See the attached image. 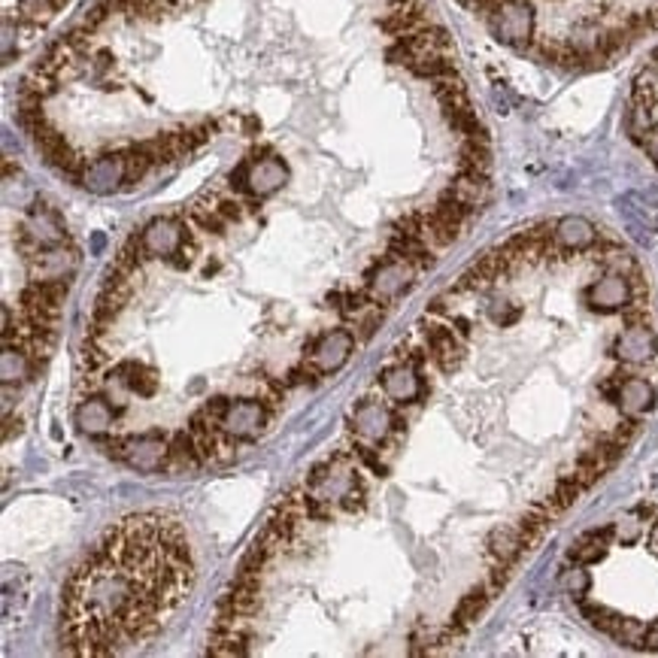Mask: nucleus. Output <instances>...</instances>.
I'll return each mask as SVG.
<instances>
[{
  "label": "nucleus",
  "instance_id": "1",
  "mask_svg": "<svg viewBox=\"0 0 658 658\" xmlns=\"http://www.w3.org/2000/svg\"><path fill=\"white\" fill-rule=\"evenodd\" d=\"M195 564L182 525L167 512L128 516L106 531L61 592V622L112 631L121 649L143 644L188 595Z\"/></svg>",
  "mask_w": 658,
  "mask_h": 658
},
{
  "label": "nucleus",
  "instance_id": "2",
  "mask_svg": "<svg viewBox=\"0 0 658 658\" xmlns=\"http://www.w3.org/2000/svg\"><path fill=\"white\" fill-rule=\"evenodd\" d=\"M495 37L512 49H528L534 37V6L531 0H497L495 10L486 15Z\"/></svg>",
  "mask_w": 658,
  "mask_h": 658
},
{
  "label": "nucleus",
  "instance_id": "3",
  "mask_svg": "<svg viewBox=\"0 0 658 658\" xmlns=\"http://www.w3.org/2000/svg\"><path fill=\"white\" fill-rule=\"evenodd\" d=\"M358 479L362 477H358L355 468H349L346 464V455H337V458H331V462H322V464L312 468L304 492H307L310 497H316V501L340 504Z\"/></svg>",
  "mask_w": 658,
  "mask_h": 658
},
{
  "label": "nucleus",
  "instance_id": "4",
  "mask_svg": "<svg viewBox=\"0 0 658 658\" xmlns=\"http://www.w3.org/2000/svg\"><path fill=\"white\" fill-rule=\"evenodd\" d=\"M64 240H67V231H64V225H61L58 212L49 210L46 204H34L25 225L19 228V249L25 252V258L37 249L61 246Z\"/></svg>",
  "mask_w": 658,
  "mask_h": 658
},
{
  "label": "nucleus",
  "instance_id": "5",
  "mask_svg": "<svg viewBox=\"0 0 658 658\" xmlns=\"http://www.w3.org/2000/svg\"><path fill=\"white\" fill-rule=\"evenodd\" d=\"M416 273L419 271L410 262L386 255L377 267H371V273H367V292H371V297L377 304H388V301H395L397 295L407 292L412 286V279H416Z\"/></svg>",
  "mask_w": 658,
  "mask_h": 658
},
{
  "label": "nucleus",
  "instance_id": "6",
  "mask_svg": "<svg viewBox=\"0 0 658 658\" xmlns=\"http://www.w3.org/2000/svg\"><path fill=\"white\" fill-rule=\"evenodd\" d=\"M171 458V440L158 431L149 434H131V437H121V462L128 468L140 473H155L162 471Z\"/></svg>",
  "mask_w": 658,
  "mask_h": 658
},
{
  "label": "nucleus",
  "instance_id": "7",
  "mask_svg": "<svg viewBox=\"0 0 658 658\" xmlns=\"http://www.w3.org/2000/svg\"><path fill=\"white\" fill-rule=\"evenodd\" d=\"M25 262L30 282H67L79 271V255L73 249H64V243L30 252Z\"/></svg>",
  "mask_w": 658,
  "mask_h": 658
},
{
  "label": "nucleus",
  "instance_id": "8",
  "mask_svg": "<svg viewBox=\"0 0 658 658\" xmlns=\"http://www.w3.org/2000/svg\"><path fill=\"white\" fill-rule=\"evenodd\" d=\"M82 188H88L91 195H112V191L128 186V162L125 152H106V155L95 158L86 164L79 179Z\"/></svg>",
  "mask_w": 658,
  "mask_h": 658
},
{
  "label": "nucleus",
  "instance_id": "9",
  "mask_svg": "<svg viewBox=\"0 0 658 658\" xmlns=\"http://www.w3.org/2000/svg\"><path fill=\"white\" fill-rule=\"evenodd\" d=\"M267 425V407L264 401H228L225 412L219 416V428L231 440H249L262 434Z\"/></svg>",
  "mask_w": 658,
  "mask_h": 658
},
{
  "label": "nucleus",
  "instance_id": "10",
  "mask_svg": "<svg viewBox=\"0 0 658 658\" xmlns=\"http://www.w3.org/2000/svg\"><path fill=\"white\" fill-rule=\"evenodd\" d=\"M288 179V167L279 155H273L271 149L252 152L249 155V179H246V195L252 197H271L273 191H279Z\"/></svg>",
  "mask_w": 658,
  "mask_h": 658
},
{
  "label": "nucleus",
  "instance_id": "11",
  "mask_svg": "<svg viewBox=\"0 0 658 658\" xmlns=\"http://www.w3.org/2000/svg\"><path fill=\"white\" fill-rule=\"evenodd\" d=\"M583 613H586L588 622H592L598 631L607 634V637H613L625 646H644L646 629L640 622H634V619L616 613V610H610V607H601V604H586Z\"/></svg>",
  "mask_w": 658,
  "mask_h": 658
},
{
  "label": "nucleus",
  "instance_id": "12",
  "mask_svg": "<svg viewBox=\"0 0 658 658\" xmlns=\"http://www.w3.org/2000/svg\"><path fill=\"white\" fill-rule=\"evenodd\" d=\"M395 422H397L395 412L388 410L386 404L371 401V397L358 401L355 410H352V431L362 440H371V443L388 440V434H395Z\"/></svg>",
  "mask_w": 658,
  "mask_h": 658
},
{
  "label": "nucleus",
  "instance_id": "13",
  "mask_svg": "<svg viewBox=\"0 0 658 658\" xmlns=\"http://www.w3.org/2000/svg\"><path fill=\"white\" fill-rule=\"evenodd\" d=\"M186 237H188V231L179 219L158 216L140 231V243H143V249H146L149 258H171L173 252L186 243Z\"/></svg>",
  "mask_w": 658,
  "mask_h": 658
},
{
  "label": "nucleus",
  "instance_id": "14",
  "mask_svg": "<svg viewBox=\"0 0 658 658\" xmlns=\"http://www.w3.org/2000/svg\"><path fill=\"white\" fill-rule=\"evenodd\" d=\"M352 349H355V337H352L346 328H334L319 337L310 349V362L316 364V371H322L325 377L328 373H337L343 364L349 362Z\"/></svg>",
  "mask_w": 658,
  "mask_h": 658
},
{
  "label": "nucleus",
  "instance_id": "15",
  "mask_svg": "<svg viewBox=\"0 0 658 658\" xmlns=\"http://www.w3.org/2000/svg\"><path fill=\"white\" fill-rule=\"evenodd\" d=\"M428 337V352H431L434 364L440 367L443 373L458 371V364L464 362V337L455 331L453 325H428L425 328Z\"/></svg>",
  "mask_w": 658,
  "mask_h": 658
},
{
  "label": "nucleus",
  "instance_id": "16",
  "mask_svg": "<svg viewBox=\"0 0 658 658\" xmlns=\"http://www.w3.org/2000/svg\"><path fill=\"white\" fill-rule=\"evenodd\" d=\"M64 297H67V282H28L19 295V310L34 312V316L58 319Z\"/></svg>",
  "mask_w": 658,
  "mask_h": 658
},
{
  "label": "nucleus",
  "instance_id": "17",
  "mask_svg": "<svg viewBox=\"0 0 658 658\" xmlns=\"http://www.w3.org/2000/svg\"><path fill=\"white\" fill-rule=\"evenodd\" d=\"M379 382H382V392H386V397L395 404H412V401H419V395H422V377H419L416 364H410V362L386 367Z\"/></svg>",
  "mask_w": 658,
  "mask_h": 658
},
{
  "label": "nucleus",
  "instance_id": "18",
  "mask_svg": "<svg viewBox=\"0 0 658 658\" xmlns=\"http://www.w3.org/2000/svg\"><path fill=\"white\" fill-rule=\"evenodd\" d=\"M586 301L601 312H616L631 304V279L619 277V273H607L598 282H592L586 292Z\"/></svg>",
  "mask_w": 658,
  "mask_h": 658
},
{
  "label": "nucleus",
  "instance_id": "19",
  "mask_svg": "<svg viewBox=\"0 0 658 658\" xmlns=\"http://www.w3.org/2000/svg\"><path fill=\"white\" fill-rule=\"evenodd\" d=\"M525 537L522 531H519V525H497L488 531V540H486V553L492 558V564H516L519 555L525 553Z\"/></svg>",
  "mask_w": 658,
  "mask_h": 658
},
{
  "label": "nucleus",
  "instance_id": "20",
  "mask_svg": "<svg viewBox=\"0 0 658 658\" xmlns=\"http://www.w3.org/2000/svg\"><path fill=\"white\" fill-rule=\"evenodd\" d=\"M553 237H555V246L562 252H583V249L595 246L598 231H595L592 221L583 216H564L555 221Z\"/></svg>",
  "mask_w": 658,
  "mask_h": 658
},
{
  "label": "nucleus",
  "instance_id": "21",
  "mask_svg": "<svg viewBox=\"0 0 658 658\" xmlns=\"http://www.w3.org/2000/svg\"><path fill=\"white\" fill-rule=\"evenodd\" d=\"M616 355L629 364H646L655 355V334L649 325H629L616 340Z\"/></svg>",
  "mask_w": 658,
  "mask_h": 658
},
{
  "label": "nucleus",
  "instance_id": "22",
  "mask_svg": "<svg viewBox=\"0 0 658 658\" xmlns=\"http://www.w3.org/2000/svg\"><path fill=\"white\" fill-rule=\"evenodd\" d=\"M76 425H79L82 434H88V437H101L112 428V419H116V412H112V404L106 401V397H97L91 395L86 401L76 407Z\"/></svg>",
  "mask_w": 658,
  "mask_h": 658
},
{
  "label": "nucleus",
  "instance_id": "23",
  "mask_svg": "<svg viewBox=\"0 0 658 658\" xmlns=\"http://www.w3.org/2000/svg\"><path fill=\"white\" fill-rule=\"evenodd\" d=\"M616 407L625 412V416H644L655 407V388L649 386L646 379L640 377H629L619 382V392H616Z\"/></svg>",
  "mask_w": 658,
  "mask_h": 658
},
{
  "label": "nucleus",
  "instance_id": "24",
  "mask_svg": "<svg viewBox=\"0 0 658 658\" xmlns=\"http://www.w3.org/2000/svg\"><path fill=\"white\" fill-rule=\"evenodd\" d=\"M30 579L25 568H15V564H6L4 573V619L6 622H19L21 613L28 607V592H30Z\"/></svg>",
  "mask_w": 658,
  "mask_h": 658
},
{
  "label": "nucleus",
  "instance_id": "25",
  "mask_svg": "<svg viewBox=\"0 0 658 658\" xmlns=\"http://www.w3.org/2000/svg\"><path fill=\"white\" fill-rule=\"evenodd\" d=\"M492 595L495 592L488 588V583L471 588V592L464 595L462 601H458V607H455V613H453V622H449V629H446V637H449V634L455 637V634L468 631L471 625L486 613V607H488V601H492Z\"/></svg>",
  "mask_w": 658,
  "mask_h": 658
},
{
  "label": "nucleus",
  "instance_id": "26",
  "mask_svg": "<svg viewBox=\"0 0 658 658\" xmlns=\"http://www.w3.org/2000/svg\"><path fill=\"white\" fill-rule=\"evenodd\" d=\"M116 379L121 382V388H125L128 395H137V397H152L158 392V373L152 371L149 364H140V362H121L116 367Z\"/></svg>",
  "mask_w": 658,
  "mask_h": 658
},
{
  "label": "nucleus",
  "instance_id": "27",
  "mask_svg": "<svg viewBox=\"0 0 658 658\" xmlns=\"http://www.w3.org/2000/svg\"><path fill=\"white\" fill-rule=\"evenodd\" d=\"M37 371H40V364H37L19 343H4V355H0V377H4V386L25 382L34 377Z\"/></svg>",
  "mask_w": 658,
  "mask_h": 658
},
{
  "label": "nucleus",
  "instance_id": "28",
  "mask_svg": "<svg viewBox=\"0 0 658 658\" xmlns=\"http://www.w3.org/2000/svg\"><path fill=\"white\" fill-rule=\"evenodd\" d=\"M449 195L455 197V201L468 204L471 210H479L486 201H488V173H471V171H462L455 176L453 182H449Z\"/></svg>",
  "mask_w": 658,
  "mask_h": 658
},
{
  "label": "nucleus",
  "instance_id": "29",
  "mask_svg": "<svg viewBox=\"0 0 658 658\" xmlns=\"http://www.w3.org/2000/svg\"><path fill=\"white\" fill-rule=\"evenodd\" d=\"M206 462V455L201 453V446H197V440L191 437L188 431H179L171 437V458H167L164 468H201Z\"/></svg>",
  "mask_w": 658,
  "mask_h": 658
},
{
  "label": "nucleus",
  "instance_id": "30",
  "mask_svg": "<svg viewBox=\"0 0 658 658\" xmlns=\"http://www.w3.org/2000/svg\"><path fill=\"white\" fill-rule=\"evenodd\" d=\"M607 546H610V531H592V534L579 537L571 546V562L595 564V562H601V558L607 555Z\"/></svg>",
  "mask_w": 658,
  "mask_h": 658
},
{
  "label": "nucleus",
  "instance_id": "31",
  "mask_svg": "<svg viewBox=\"0 0 658 658\" xmlns=\"http://www.w3.org/2000/svg\"><path fill=\"white\" fill-rule=\"evenodd\" d=\"M616 206H619V212L625 216V221H629V231H631L634 240L646 246V243H649V219H646V210L637 201V195L619 197Z\"/></svg>",
  "mask_w": 658,
  "mask_h": 658
},
{
  "label": "nucleus",
  "instance_id": "32",
  "mask_svg": "<svg viewBox=\"0 0 658 658\" xmlns=\"http://www.w3.org/2000/svg\"><path fill=\"white\" fill-rule=\"evenodd\" d=\"M516 525H519V531H522V537H525V546L531 549L534 543H540V537L546 534V528L553 525V516H549L540 504H534V507L528 510Z\"/></svg>",
  "mask_w": 658,
  "mask_h": 658
},
{
  "label": "nucleus",
  "instance_id": "33",
  "mask_svg": "<svg viewBox=\"0 0 658 658\" xmlns=\"http://www.w3.org/2000/svg\"><path fill=\"white\" fill-rule=\"evenodd\" d=\"M146 258L149 255H146V249H143V243H140V234H137V237H131V240H128L125 246L116 252V262H112V264H119L125 273L137 277V273L143 271V262H146Z\"/></svg>",
  "mask_w": 658,
  "mask_h": 658
},
{
  "label": "nucleus",
  "instance_id": "34",
  "mask_svg": "<svg viewBox=\"0 0 658 658\" xmlns=\"http://www.w3.org/2000/svg\"><path fill=\"white\" fill-rule=\"evenodd\" d=\"M634 104L640 106H658V71L646 67L634 76Z\"/></svg>",
  "mask_w": 658,
  "mask_h": 658
},
{
  "label": "nucleus",
  "instance_id": "35",
  "mask_svg": "<svg viewBox=\"0 0 658 658\" xmlns=\"http://www.w3.org/2000/svg\"><path fill=\"white\" fill-rule=\"evenodd\" d=\"M79 364H82V371H86V373H97L101 367L110 364V352L101 346V340H97V337L88 334L86 340H82V346H79Z\"/></svg>",
  "mask_w": 658,
  "mask_h": 658
},
{
  "label": "nucleus",
  "instance_id": "36",
  "mask_svg": "<svg viewBox=\"0 0 658 658\" xmlns=\"http://www.w3.org/2000/svg\"><path fill=\"white\" fill-rule=\"evenodd\" d=\"M19 10L25 15V21L43 28L46 21H52V15L58 12V4L55 0H19Z\"/></svg>",
  "mask_w": 658,
  "mask_h": 658
},
{
  "label": "nucleus",
  "instance_id": "37",
  "mask_svg": "<svg viewBox=\"0 0 658 658\" xmlns=\"http://www.w3.org/2000/svg\"><path fill=\"white\" fill-rule=\"evenodd\" d=\"M595 258H601V264L607 267L610 273H619V277H634V273H637L634 258L622 249H601Z\"/></svg>",
  "mask_w": 658,
  "mask_h": 658
},
{
  "label": "nucleus",
  "instance_id": "38",
  "mask_svg": "<svg viewBox=\"0 0 658 658\" xmlns=\"http://www.w3.org/2000/svg\"><path fill=\"white\" fill-rule=\"evenodd\" d=\"M655 128V119H653V106H640L634 104V110L629 112V134L634 140L644 143V137Z\"/></svg>",
  "mask_w": 658,
  "mask_h": 658
},
{
  "label": "nucleus",
  "instance_id": "39",
  "mask_svg": "<svg viewBox=\"0 0 658 658\" xmlns=\"http://www.w3.org/2000/svg\"><path fill=\"white\" fill-rule=\"evenodd\" d=\"M352 455H355L358 462L364 464V468H371L373 473H377V477H386V473H388L386 462H382V458H379V453H377V449H371V446H367V443H364L362 437H358L355 443H352Z\"/></svg>",
  "mask_w": 658,
  "mask_h": 658
},
{
  "label": "nucleus",
  "instance_id": "40",
  "mask_svg": "<svg viewBox=\"0 0 658 658\" xmlns=\"http://www.w3.org/2000/svg\"><path fill=\"white\" fill-rule=\"evenodd\" d=\"M216 210H219L228 221H240L243 216H246L249 201H246V197H219V201H216Z\"/></svg>",
  "mask_w": 658,
  "mask_h": 658
},
{
  "label": "nucleus",
  "instance_id": "41",
  "mask_svg": "<svg viewBox=\"0 0 658 658\" xmlns=\"http://www.w3.org/2000/svg\"><path fill=\"white\" fill-rule=\"evenodd\" d=\"M583 568L586 564H577V568L568 573V579H564V586H568V592L573 595V598H583V595L588 592V571H583Z\"/></svg>",
  "mask_w": 658,
  "mask_h": 658
},
{
  "label": "nucleus",
  "instance_id": "42",
  "mask_svg": "<svg viewBox=\"0 0 658 658\" xmlns=\"http://www.w3.org/2000/svg\"><path fill=\"white\" fill-rule=\"evenodd\" d=\"M364 504H367V488H364L362 479H358V483L349 488V495L340 501V507L346 510V512H362V510H364Z\"/></svg>",
  "mask_w": 658,
  "mask_h": 658
},
{
  "label": "nucleus",
  "instance_id": "43",
  "mask_svg": "<svg viewBox=\"0 0 658 658\" xmlns=\"http://www.w3.org/2000/svg\"><path fill=\"white\" fill-rule=\"evenodd\" d=\"M510 579V564H492V573H488V588L492 592H501Z\"/></svg>",
  "mask_w": 658,
  "mask_h": 658
},
{
  "label": "nucleus",
  "instance_id": "44",
  "mask_svg": "<svg viewBox=\"0 0 658 658\" xmlns=\"http://www.w3.org/2000/svg\"><path fill=\"white\" fill-rule=\"evenodd\" d=\"M619 540L622 543H631V540H637V534H640V522L634 516H629V519H622V522H619Z\"/></svg>",
  "mask_w": 658,
  "mask_h": 658
},
{
  "label": "nucleus",
  "instance_id": "45",
  "mask_svg": "<svg viewBox=\"0 0 658 658\" xmlns=\"http://www.w3.org/2000/svg\"><path fill=\"white\" fill-rule=\"evenodd\" d=\"M644 149H646V155L658 164V131H655V128L644 137Z\"/></svg>",
  "mask_w": 658,
  "mask_h": 658
},
{
  "label": "nucleus",
  "instance_id": "46",
  "mask_svg": "<svg viewBox=\"0 0 658 658\" xmlns=\"http://www.w3.org/2000/svg\"><path fill=\"white\" fill-rule=\"evenodd\" d=\"M449 325H453L455 331L462 334V337H471V319H464V316H455V312H453V316H449Z\"/></svg>",
  "mask_w": 658,
  "mask_h": 658
},
{
  "label": "nucleus",
  "instance_id": "47",
  "mask_svg": "<svg viewBox=\"0 0 658 658\" xmlns=\"http://www.w3.org/2000/svg\"><path fill=\"white\" fill-rule=\"evenodd\" d=\"M644 649H653V653H658V619L653 625L646 629V640H644Z\"/></svg>",
  "mask_w": 658,
  "mask_h": 658
},
{
  "label": "nucleus",
  "instance_id": "48",
  "mask_svg": "<svg viewBox=\"0 0 658 658\" xmlns=\"http://www.w3.org/2000/svg\"><path fill=\"white\" fill-rule=\"evenodd\" d=\"M428 310L437 312V316H440V312H453V310H449V297H434L431 307H428Z\"/></svg>",
  "mask_w": 658,
  "mask_h": 658
},
{
  "label": "nucleus",
  "instance_id": "49",
  "mask_svg": "<svg viewBox=\"0 0 658 658\" xmlns=\"http://www.w3.org/2000/svg\"><path fill=\"white\" fill-rule=\"evenodd\" d=\"M649 549L658 555V522L653 525V531H649Z\"/></svg>",
  "mask_w": 658,
  "mask_h": 658
},
{
  "label": "nucleus",
  "instance_id": "50",
  "mask_svg": "<svg viewBox=\"0 0 658 658\" xmlns=\"http://www.w3.org/2000/svg\"><path fill=\"white\" fill-rule=\"evenodd\" d=\"M655 61H658V52H655Z\"/></svg>",
  "mask_w": 658,
  "mask_h": 658
},
{
  "label": "nucleus",
  "instance_id": "51",
  "mask_svg": "<svg viewBox=\"0 0 658 658\" xmlns=\"http://www.w3.org/2000/svg\"><path fill=\"white\" fill-rule=\"evenodd\" d=\"M173 4H176V0H173Z\"/></svg>",
  "mask_w": 658,
  "mask_h": 658
}]
</instances>
